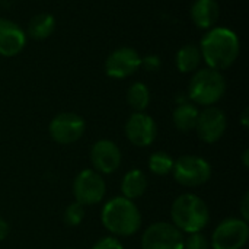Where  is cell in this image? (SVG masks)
I'll use <instances>...</instances> for the list:
<instances>
[{"label":"cell","mask_w":249,"mask_h":249,"mask_svg":"<svg viewBox=\"0 0 249 249\" xmlns=\"http://www.w3.org/2000/svg\"><path fill=\"white\" fill-rule=\"evenodd\" d=\"M200 51L207 67L222 71L238 60L241 41L235 31L225 26H213L201 38Z\"/></svg>","instance_id":"1"},{"label":"cell","mask_w":249,"mask_h":249,"mask_svg":"<svg viewBox=\"0 0 249 249\" xmlns=\"http://www.w3.org/2000/svg\"><path fill=\"white\" fill-rule=\"evenodd\" d=\"M104 228L115 238H128L142 228V213L134 201L118 196L108 200L101 210Z\"/></svg>","instance_id":"2"},{"label":"cell","mask_w":249,"mask_h":249,"mask_svg":"<svg viewBox=\"0 0 249 249\" xmlns=\"http://www.w3.org/2000/svg\"><path fill=\"white\" fill-rule=\"evenodd\" d=\"M172 225L182 233L201 232L210 223V210L206 201L191 193L178 196L171 206Z\"/></svg>","instance_id":"3"},{"label":"cell","mask_w":249,"mask_h":249,"mask_svg":"<svg viewBox=\"0 0 249 249\" xmlns=\"http://www.w3.org/2000/svg\"><path fill=\"white\" fill-rule=\"evenodd\" d=\"M226 93V79L222 71L204 67L194 71L188 85V98L201 107H213Z\"/></svg>","instance_id":"4"},{"label":"cell","mask_w":249,"mask_h":249,"mask_svg":"<svg viewBox=\"0 0 249 249\" xmlns=\"http://www.w3.org/2000/svg\"><path fill=\"white\" fill-rule=\"evenodd\" d=\"M212 165L201 156L184 155L174 162V179L187 188H197L209 182L212 178Z\"/></svg>","instance_id":"5"},{"label":"cell","mask_w":249,"mask_h":249,"mask_svg":"<svg viewBox=\"0 0 249 249\" xmlns=\"http://www.w3.org/2000/svg\"><path fill=\"white\" fill-rule=\"evenodd\" d=\"M248 239V222L239 217H229L222 220L213 231L210 249H242Z\"/></svg>","instance_id":"6"},{"label":"cell","mask_w":249,"mask_h":249,"mask_svg":"<svg viewBox=\"0 0 249 249\" xmlns=\"http://www.w3.org/2000/svg\"><path fill=\"white\" fill-rule=\"evenodd\" d=\"M107 194V184L102 175L93 169L80 171L73 181L74 200L82 206H95L104 200Z\"/></svg>","instance_id":"7"},{"label":"cell","mask_w":249,"mask_h":249,"mask_svg":"<svg viewBox=\"0 0 249 249\" xmlns=\"http://www.w3.org/2000/svg\"><path fill=\"white\" fill-rule=\"evenodd\" d=\"M184 238L172 223L156 222L146 228L140 245L142 249H184Z\"/></svg>","instance_id":"8"},{"label":"cell","mask_w":249,"mask_h":249,"mask_svg":"<svg viewBox=\"0 0 249 249\" xmlns=\"http://www.w3.org/2000/svg\"><path fill=\"white\" fill-rule=\"evenodd\" d=\"M86 130V123L83 117L76 112H61L57 114L48 125L50 137L63 146L73 144L82 139Z\"/></svg>","instance_id":"9"},{"label":"cell","mask_w":249,"mask_h":249,"mask_svg":"<svg viewBox=\"0 0 249 249\" xmlns=\"http://www.w3.org/2000/svg\"><path fill=\"white\" fill-rule=\"evenodd\" d=\"M228 128V117L223 109L217 107H204L198 114V120L196 124L197 136L201 142L207 144L217 143L226 133Z\"/></svg>","instance_id":"10"},{"label":"cell","mask_w":249,"mask_h":249,"mask_svg":"<svg viewBox=\"0 0 249 249\" xmlns=\"http://www.w3.org/2000/svg\"><path fill=\"white\" fill-rule=\"evenodd\" d=\"M142 67V55L131 47L115 48L105 60V73L112 79H125Z\"/></svg>","instance_id":"11"},{"label":"cell","mask_w":249,"mask_h":249,"mask_svg":"<svg viewBox=\"0 0 249 249\" xmlns=\"http://www.w3.org/2000/svg\"><path fill=\"white\" fill-rule=\"evenodd\" d=\"M125 137L136 147H149L158 136L156 121L146 112H133L124 127Z\"/></svg>","instance_id":"12"},{"label":"cell","mask_w":249,"mask_h":249,"mask_svg":"<svg viewBox=\"0 0 249 249\" xmlns=\"http://www.w3.org/2000/svg\"><path fill=\"white\" fill-rule=\"evenodd\" d=\"M121 150L112 140L101 139L95 142L90 147V163L93 166V171L99 172L101 175L117 172L121 166Z\"/></svg>","instance_id":"13"},{"label":"cell","mask_w":249,"mask_h":249,"mask_svg":"<svg viewBox=\"0 0 249 249\" xmlns=\"http://www.w3.org/2000/svg\"><path fill=\"white\" fill-rule=\"evenodd\" d=\"M26 45L25 31L10 19L0 18V55L13 57Z\"/></svg>","instance_id":"14"},{"label":"cell","mask_w":249,"mask_h":249,"mask_svg":"<svg viewBox=\"0 0 249 249\" xmlns=\"http://www.w3.org/2000/svg\"><path fill=\"white\" fill-rule=\"evenodd\" d=\"M194 25L200 29H212L220 15V7L216 0H196L190 10Z\"/></svg>","instance_id":"15"},{"label":"cell","mask_w":249,"mask_h":249,"mask_svg":"<svg viewBox=\"0 0 249 249\" xmlns=\"http://www.w3.org/2000/svg\"><path fill=\"white\" fill-rule=\"evenodd\" d=\"M147 190V177L142 169H130L121 181L123 197L134 201L140 198Z\"/></svg>","instance_id":"16"},{"label":"cell","mask_w":249,"mask_h":249,"mask_svg":"<svg viewBox=\"0 0 249 249\" xmlns=\"http://www.w3.org/2000/svg\"><path fill=\"white\" fill-rule=\"evenodd\" d=\"M198 108L191 102H181L172 112V121L178 131L188 133L196 128L198 120Z\"/></svg>","instance_id":"17"},{"label":"cell","mask_w":249,"mask_h":249,"mask_svg":"<svg viewBox=\"0 0 249 249\" xmlns=\"http://www.w3.org/2000/svg\"><path fill=\"white\" fill-rule=\"evenodd\" d=\"M203 61L200 47L196 44H187L177 51L175 55V66L181 73H194L198 70Z\"/></svg>","instance_id":"18"},{"label":"cell","mask_w":249,"mask_h":249,"mask_svg":"<svg viewBox=\"0 0 249 249\" xmlns=\"http://www.w3.org/2000/svg\"><path fill=\"white\" fill-rule=\"evenodd\" d=\"M55 29V18L51 13H36L28 23V35L32 39H47Z\"/></svg>","instance_id":"19"},{"label":"cell","mask_w":249,"mask_h":249,"mask_svg":"<svg viewBox=\"0 0 249 249\" xmlns=\"http://www.w3.org/2000/svg\"><path fill=\"white\" fill-rule=\"evenodd\" d=\"M127 102L134 112H144L150 104V90L143 82H134L127 90Z\"/></svg>","instance_id":"20"},{"label":"cell","mask_w":249,"mask_h":249,"mask_svg":"<svg viewBox=\"0 0 249 249\" xmlns=\"http://www.w3.org/2000/svg\"><path fill=\"white\" fill-rule=\"evenodd\" d=\"M174 158L166 153V152H155L150 155L149 160H147V166L150 169V172L153 175H158V177H165V175H169L172 172V168H174Z\"/></svg>","instance_id":"21"},{"label":"cell","mask_w":249,"mask_h":249,"mask_svg":"<svg viewBox=\"0 0 249 249\" xmlns=\"http://www.w3.org/2000/svg\"><path fill=\"white\" fill-rule=\"evenodd\" d=\"M63 220L67 226L70 228H76L79 226L83 220H85V206L79 204L77 201L69 204L64 210L63 214Z\"/></svg>","instance_id":"22"},{"label":"cell","mask_w":249,"mask_h":249,"mask_svg":"<svg viewBox=\"0 0 249 249\" xmlns=\"http://www.w3.org/2000/svg\"><path fill=\"white\" fill-rule=\"evenodd\" d=\"M184 249H210V241L201 232L190 233L184 238Z\"/></svg>","instance_id":"23"},{"label":"cell","mask_w":249,"mask_h":249,"mask_svg":"<svg viewBox=\"0 0 249 249\" xmlns=\"http://www.w3.org/2000/svg\"><path fill=\"white\" fill-rule=\"evenodd\" d=\"M92 249H125L124 245L121 244V241L115 236H105L101 238L98 242H95V245Z\"/></svg>","instance_id":"24"},{"label":"cell","mask_w":249,"mask_h":249,"mask_svg":"<svg viewBox=\"0 0 249 249\" xmlns=\"http://www.w3.org/2000/svg\"><path fill=\"white\" fill-rule=\"evenodd\" d=\"M142 66H143L146 70H149V71H156V70L160 69L162 61H160V57H159V55L150 54V55L142 57Z\"/></svg>","instance_id":"25"},{"label":"cell","mask_w":249,"mask_h":249,"mask_svg":"<svg viewBox=\"0 0 249 249\" xmlns=\"http://www.w3.org/2000/svg\"><path fill=\"white\" fill-rule=\"evenodd\" d=\"M239 210H241V216H242L241 219H242V220H245V222H248L249 220V191H247V193L244 194Z\"/></svg>","instance_id":"26"},{"label":"cell","mask_w":249,"mask_h":249,"mask_svg":"<svg viewBox=\"0 0 249 249\" xmlns=\"http://www.w3.org/2000/svg\"><path fill=\"white\" fill-rule=\"evenodd\" d=\"M9 232H10V226H9V223H7L4 219H1V217H0V242H1V241H4V239L9 236Z\"/></svg>","instance_id":"27"},{"label":"cell","mask_w":249,"mask_h":249,"mask_svg":"<svg viewBox=\"0 0 249 249\" xmlns=\"http://www.w3.org/2000/svg\"><path fill=\"white\" fill-rule=\"evenodd\" d=\"M241 124H242V127H244V128H248L249 127V109L248 108H245V109L242 111V114H241Z\"/></svg>","instance_id":"28"},{"label":"cell","mask_w":249,"mask_h":249,"mask_svg":"<svg viewBox=\"0 0 249 249\" xmlns=\"http://www.w3.org/2000/svg\"><path fill=\"white\" fill-rule=\"evenodd\" d=\"M241 159H242V165H244V168H245V169H248L249 168V149H245V150L242 152V156H241Z\"/></svg>","instance_id":"29"},{"label":"cell","mask_w":249,"mask_h":249,"mask_svg":"<svg viewBox=\"0 0 249 249\" xmlns=\"http://www.w3.org/2000/svg\"><path fill=\"white\" fill-rule=\"evenodd\" d=\"M63 249H76V248H63Z\"/></svg>","instance_id":"30"}]
</instances>
